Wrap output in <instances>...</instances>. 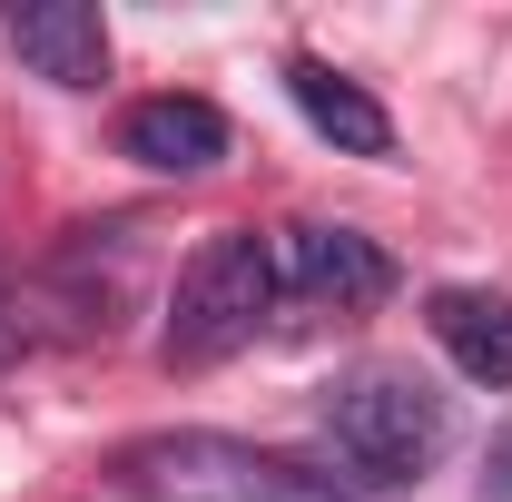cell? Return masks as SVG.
I'll use <instances>...</instances> for the list:
<instances>
[{
    "mask_svg": "<svg viewBox=\"0 0 512 502\" xmlns=\"http://www.w3.org/2000/svg\"><path fill=\"white\" fill-rule=\"evenodd\" d=\"M325 443H335V463H355L365 483H424L434 463H444L453 443V404L434 394L424 375H404V365H355V375L325 384L316 404Z\"/></svg>",
    "mask_w": 512,
    "mask_h": 502,
    "instance_id": "6da1fadb",
    "label": "cell"
},
{
    "mask_svg": "<svg viewBox=\"0 0 512 502\" xmlns=\"http://www.w3.org/2000/svg\"><path fill=\"white\" fill-rule=\"evenodd\" d=\"M473 502H512V424L483 443V483H473Z\"/></svg>",
    "mask_w": 512,
    "mask_h": 502,
    "instance_id": "ba28073f",
    "label": "cell"
},
{
    "mask_svg": "<svg viewBox=\"0 0 512 502\" xmlns=\"http://www.w3.org/2000/svg\"><path fill=\"white\" fill-rule=\"evenodd\" d=\"M119 148L138 168H158V178H207L227 158V109L197 99V89H158V99H138L119 119Z\"/></svg>",
    "mask_w": 512,
    "mask_h": 502,
    "instance_id": "277c9868",
    "label": "cell"
},
{
    "mask_svg": "<svg viewBox=\"0 0 512 502\" xmlns=\"http://www.w3.org/2000/svg\"><path fill=\"white\" fill-rule=\"evenodd\" d=\"M276 286L286 296H306V306H384L394 286H404V266L365 237V227H286V247H276Z\"/></svg>",
    "mask_w": 512,
    "mask_h": 502,
    "instance_id": "3957f363",
    "label": "cell"
},
{
    "mask_svg": "<svg viewBox=\"0 0 512 502\" xmlns=\"http://www.w3.org/2000/svg\"><path fill=\"white\" fill-rule=\"evenodd\" d=\"M276 247L256 237V227H227V237H207V247L178 266V286H168V365H227L237 345H256V325L276 315Z\"/></svg>",
    "mask_w": 512,
    "mask_h": 502,
    "instance_id": "7a4b0ae2",
    "label": "cell"
},
{
    "mask_svg": "<svg viewBox=\"0 0 512 502\" xmlns=\"http://www.w3.org/2000/svg\"><path fill=\"white\" fill-rule=\"evenodd\" d=\"M424 325H434V345L473 384H503L512 394V296H493V286H444L424 306Z\"/></svg>",
    "mask_w": 512,
    "mask_h": 502,
    "instance_id": "52a82bcc",
    "label": "cell"
},
{
    "mask_svg": "<svg viewBox=\"0 0 512 502\" xmlns=\"http://www.w3.org/2000/svg\"><path fill=\"white\" fill-rule=\"evenodd\" d=\"M10 50L50 89H99L109 79V20L89 0H30V10H10Z\"/></svg>",
    "mask_w": 512,
    "mask_h": 502,
    "instance_id": "5b68a950",
    "label": "cell"
},
{
    "mask_svg": "<svg viewBox=\"0 0 512 502\" xmlns=\"http://www.w3.org/2000/svg\"><path fill=\"white\" fill-rule=\"evenodd\" d=\"M286 99H296L306 128L335 138L345 158H384V148H394V119H384V109H375V99H365L335 60H316V50H296V60H286Z\"/></svg>",
    "mask_w": 512,
    "mask_h": 502,
    "instance_id": "8992f818",
    "label": "cell"
}]
</instances>
